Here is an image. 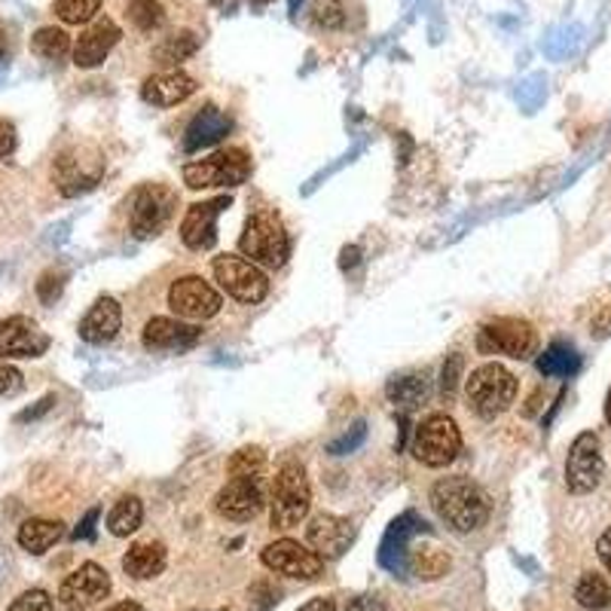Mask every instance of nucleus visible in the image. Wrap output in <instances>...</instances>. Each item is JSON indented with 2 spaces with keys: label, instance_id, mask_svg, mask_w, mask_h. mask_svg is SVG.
Returning <instances> with one entry per match:
<instances>
[{
  "label": "nucleus",
  "instance_id": "4",
  "mask_svg": "<svg viewBox=\"0 0 611 611\" xmlns=\"http://www.w3.org/2000/svg\"><path fill=\"white\" fill-rule=\"evenodd\" d=\"M465 392H468V404L480 420H496L517 397V376L501 364H484L468 376Z\"/></svg>",
  "mask_w": 611,
  "mask_h": 611
},
{
  "label": "nucleus",
  "instance_id": "43",
  "mask_svg": "<svg viewBox=\"0 0 611 611\" xmlns=\"http://www.w3.org/2000/svg\"><path fill=\"white\" fill-rule=\"evenodd\" d=\"M15 151V126L10 120H0V159Z\"/></svg>",
  "mask_w": 611,
  "mask_h": 611
},
{
  "label": "nucleus",
  "instance_id": "36",
  "mask_svg": "<svg viewBox=\"0 0 611 611\" xmlns=\"http://www.w3.org/2000/svg\"><path fill=\"white\" fill-rule=\"evenodd\" d=\"M229 477H263L267 472V453L260 446H242L227 462Z\"/></svg>",
  "mask_w": 611,
  "mask_h": 611
},
{
  "label": "nucleus",
  "instance_id": "2",
  "mask_svg": "<svg viewBox=\"0 0 611 611\" xmlns=\"http://www.w3.org/2000/svg\"><path fill=\"white\" fill-rule=\"evenodd\" d=\"M239 251H242L251 263L267 269H279L288 263L291 257V236L281 224L279 215L272 211H257L248 217L242 239H239Z\"/></svg>",
  "mask_w": 611,
  "mask_h": 611
},
{
  "label": "nucleus",
  "instance_id": "49",
  "mask_svg": "<svg viewBox=\"0 0 611 611\" xmlns=\"http://www.w3.org/2000/svg\"><path fill=\"white\" fill-rule=\"evenodd\" d=\"M593 333H597V336H609L611 333V309L605 312V315H599L597 324H593Z\"/></svg>",
  "mask_w": 611,
  "mask_h": 611
},
{
  "label": "nucleus",
  "instance_id": "22",
  "mask_svg": "<svg viewBox=\"0 0 611 611\" xmlns=\"http://www.w3.org/2000/svg\"><path fill=\"white\" fill-rule=\"evenodd\" d=\"M120 324H123V309L116 303L114 297H102V300H95L90 312L83 315L80 321V340L90 345H104L114 340L116 333H120Z\"/></svg>",
  "mask_w": 611,
  "mask_h": 611
},
{
  "label": "nucleus",
  "instance_id": "48",
  "mask_svg": "<svg viewBox=\"0 0 611 611\" xmlns=\"http://www.w3.org/2000/svg\"><path fill=\"white\" fill-rule=\"evenodd\" d=\"M358 260H361V248H358V245H349V248H343V260H340V267L352 269L358 267Z\"/></svg>",
  "mask_w": 611,
  "mask_h": 611
},
{
  "label": "nucleus",
  "instance_id": "8",
  "mask_svg": "<svg viewBox=\"0 0 611 611\" xmlns=\"http://www.w3.org/2000/svg\"><path fill=\"white\" fill-rule=\"evenodd\" d=\"M462 449V432L446 413H432L420 422L413 437V456L428 468H446Z\"/></svg>",
  "mask_w": 611,
  "mask_h": 611
},
{
  "label": "nucleus",
  "instance_id": "38",
  "mask_svg": "<svg viewBox=\"0 0 611 611\" xmlns=\"http://www.w3.org/2000/svg\"><path fill=\"white\" fill-rule=\"evenodd\" d=\"M364 441H367V425H364V422H355L343 437H336V441L328 444V453H331V456H349V453H355Z\"/></svg>",
  "mask_w": 611,
  "mask_h": 611
},
{
  "label": "nucleus",
  "instance_id": "51",
  "mask_svg": "<svg viewBox=\"0 0 611 611\" xmlns=\"http://www.w3.org/2000/svg\"><path fill=\"white\" fill-rule=\"evenodd\" d=\"M538 407H541V392H535V395L529 397V404L522 407V416H535V413H538Z\"/></svg>",
  "mask_w": 611,
  "mask_h": 611
},
{
  "label": "nucleus",
  "instance_id": "17",
  "mask_svg": "<svg viewBox=\"0 0 611 611\" xmlns=\"http://www.w3.org/2000/svg\"><path fill=\"white\" fill-rule=\"evenodd\" d=\"M123 38V31L111 15H99L95 22L83 28V34L74 43V64L76 68H99L111 55L116 43Z\"/></svg>",
  "mask_w": 611,
  "mask_h": 611
},
{
  "label": "nucleus",
  "instance_id": "23",
  "mask_svg": "<svg viewBox=\"0 0 611 611\" xmlns=\"http://www.w3.org/2000/svg\"><path fill=\"white\" fill-rule=\"evenodd\" d=\"M229 128H232V120L215 104H205L184 132V153H199L205 147H211L220 138H227Z\"/></svg>",
  "mask_w": 611,
  "mask_h": 611
},
{
  "label": "nucleus",
  "instance_id": "29",
  "mask_svg": "<svg viewBox=\"0 0 611 611\" xmlns=\"http://www.w3.org/2000/svg\"><path fill=\"white\" fill-rule=\"evenodd\" d=\"M126 19L138 34H159L166 28L168 13L159 0H126Z\"/></svg>",
  "mask_w": 611,
  "mask_h": 611
},
{
  "label": "nucleus",
  "instance_id": "47",
  "mask_svg": "<svg viewBox=\"0 0 611 611\" xmlns=\"http://www.w3.org/2000/svg\"><path fill=\"white\" fill-rule=\"evenodd\" d=\"M336 609V602H333L331 597H321V599H312V602H306V605H300L297 611H333Z\"/></svg>",
  "mask_w": 611,
  "mask_h": 611
},
{
  "label": "nucleus",
  "instance_id": "6",
  "mask_svg": "<svg viewBox=\"0 0 611 611\" xmlns=\"http://www.w3.org/2000/svg\"><path fill=\"white\" fill-rule=\"evenodd\" d=\"M178 196L166 184H144L132 196V211H128V229L135 239H153L159 236L175 215Z\"/></svg>",
  "mask_w": 611,
  "mask_h": 611
},
{
  "label": "nucleus",
  "instance_id": "50",
  "mask_svg": "<svg viewBox=\"0 0 611 611\" xmlns=\"http://www.w3.org/2000/svg\"><path fill=\"white\" fill-rule=\"evenodd\" d=\"M50 407H52V397H43V401H40V407L38 410H28V413H22V416H19V422L34 420V416H40L43 410H50Z\"/></svg>",
  "mask_w": 611,
  "mask_h": 611
},
{
  "label": "nucleus",
  "instance_id": "24",
  "mask_svg": "<svg viewBox=\"0 0 611 611\" xmlns=\"http://www.w3.org/2000/svg\"><path fill=\"white\" fill-rule=\"evenodd\" d=\"M99 178H102V163L86 166L71 153H62L55 159V166H52V180H55V187H59L62 196H80V193L92 190L99 184Z\"/></svg>",
  "mask_w": 611,
  "mask_h": 611
},
{
  "label": "nucleus",
  "instance_id": "27",
  "mask_svg": "<svg viewBox=\"0 0 611 611\" xmlns=\"http://www.w3.org/2000/svg\"><path fill=\"white\" fill-rule=\"evenodd\" d=\"M64 522L62 520H43V517H34V520H25L19 526V548L28 550V553H46L50 548H55L62 541Z\"/></svg>",
  "mask_w": 611,
  "mask_h": 611
},
{
  "label": "nucleus",
  "instance_id": "7",
  "mask_svg": "<svg viewBox=\"0 0 611 611\" xmlns=\"http://www.w3.org/2000/svg\"><path fill=\"white\" fill-rule=\"evenodd\" d=\"M538 349V333L522 319H493L477 333V352L480 355H505L514 361H526Z\"/></svg>",
  "mask_w": 611,
  "mask_h": 611
},
{
  "label": "nucleus",
  "instance_id": "33",
  "mask_svg": "<svg viewBox=\"0 0 611 611\" xmlns=\"http://www.w3.org/2000/svg\"><path fill=\"white\" fill-rule=\"evenodd\" d=\"M52 15L64 25H90L102 15V0H52Z\"/></svg>",
  "mask_w": 611,
  "mask_h": 611
},
{
  "label": "nucleus",
  "instance_id": "41",
  "mask_svg": "<svg viewBox=\"0 0 611 611\" xmlns=\"http://www.w3.org/2000/svg\"><path fill=\"white\" fill-rule=\"evenodd\" d=\"M64 288V276H59V272H43L38 281V297L43 300V303H55L59 300V293H62Z\"/></svg>",
  "mask_w": 611,
  "mask_h": 611
},
{
  "label": "nucleus",
  "instance_id": "35",
  "mask_svg": "<svg viewBox=\"0 0 611 611\" xmlns=\"http://www.w3.org/2000/svg\"><path fill=\"white\" fill-rule=\"evenodd\" d=\"M574 599L578 605H584L590 611H602L611 605V584L597 572H587L578 587H574Z\"/></svg>",
  "mask_w": 611,
  "mask_h": 611
},
{
  "label": "nucleus",
  "instance_id": "5",
  "mask_svg": "<svg viewBox=\"0 0 611 611\" xmlns=\"http://www.w3.org/2000/svg\"><path fill=\"white\" fill-rule=\"evenodd\" d=\"M251 175V156L242 147H227L208 156L203 163L184 166V184L190 190H208V187H239Z\"/></svg>",
  "mask_w": 611,
  "mask_h": 611
},
{
  "label": "nucleus",
  "instance_id": "21",
  "mask_svg": "<svg viewBox=\"0 0 611 611\" xmlns=\"http://www.w3.org/2000/svg\"><path fill=\"white\" fill-rule=\"evenodd\" d=\"M428 522L420 520L416 514H404V517H397L392 526H389V532L382 538V550H380V562L389 569V572H404L407 569V553H410V538L420 532H428L425 529Z\"/></svg>",
  "mask_w": 611,
  "mask_h": 611
},
{
  "label": "nucleus",
  "instance_id": "39",
  "mask_svg": "<svg viewBox=\"0 0 611 611\" xmlns=\"http://www.w3.org/2000/svg\"><path fill=\"white\" fill-rule=\"evenodd\" d=\"M10 611H55V605L46 590H25L22 597L13 599Z\"/></svg>",
  "mask_w": 611,
  "mask_h": 611
},
{
  "label": "nucleus",
  "instance_id": "46",
  "mask_svg": "<svg viewBox=\"0 0 611 611\" xmlns=\"http://www.w3.org/2000/svg\"><path fill=\"white\" fill-rule=\"evenodd\" d=\"M345 611H385V605L376 597H358Z\"/></svg>",
  "mask_w": 611,
  "mask_h": 611
},
{
  "label": "nucleus",
  "instance_id": "34",
  "mask_svg": "<svg viewBox=\"0 0 611 611\" xmlns=\"http://www.w3.org/2000/svg\"><path fill=\"white\" fill-rule=\"evenodd\" d=\"M407 566L420 578H441L449 569V557L446 550H441L437 545H422V548H413L407 553Z\"/></svg>",
  "mask_w": 611,
  "mask_h": 611
},
{
  "label": "nucleus",
  "instance_id": "28",
  "mask_svg": "<svg viewBox=\"0 0 611 611\" xmlns=\"http://www.w3.org/2000/svg\"><path fill=\"white\" fill-rule=\"evenodd\" d=\"M385 395H389V401H392L397 410L410 413V410L420 407L422 401L428 397V373H404V376L389 380Z\"/></svg>",
  "mask_w": 611,
  "mask_h": 611
},
{
  "label": "nucleus",
  "instance_id": "32",
  "mask_svg": "<svg viewBox=\"0 0 611 611\" xmlns=\"http://www.w3.org/2000/svg\"><path fill=\"white\" fill-rule=\"evenodd\" d=\"M141 520H144V505H141V498L135 496H123L116 501L111 514H107V529L116 538H126V535L138 532Z\"/></svg>",
  "mask_w": 611,
  "mask_h": 611
},
{
  "label": "nucleus",
  "instance_id": "9",
  "mask_svg": "<svg viewBox=\"0 0 611 611\" xmlns=\"http://www.w3.org/2000/svg\"><path fill=\"white\" fill-rule=\"evenodd\" d=\"M211 269H215L217 284H220L232 300H239V303L255 306L269 293V279L263 276V269L257 267V263H251V260H245V257L220 255L215 257Z\"/></svg>",
  "mask_w": 611,
  "mask_h": 611
},
{
  "label": "nucleus",
  "instance_id": "42",
  "mask_svg": "<svg viewBox=\"0 0 611 611\" xmlns=\"http://www.w3.org/2000/svg\"><path fill=\"white\" fill-rule=\"evenodd\" d=\"M22 392V373L10 364H0V395H15Z\"/></svg>",
  "mask_w": 611,
  "mask_h": 611
},
{
  "label": "nucleus",
  "instance_id": "25",
  "mask_svg": "<svg viewBox=\"0 0 611 611\" xmlns=\"http://www.w3.org/2000/svg\"><path fill=\"white\" fill-rule=\"evenodd\" d=\"M166 560L168 553L163 541H138V545H132L126 557H123V569H126L128 578L147 581V578H156V574L166 569Z\"/></svg>",
  "mask_w": 611,
  "mask_h": 611
},
{
  "label": "nucleus",
  "instance_id": "20",
  "mask_svg": "<svg viewBox=\"0 0 611 611\" xmlns=\"http://www.w3.org/2000/svg\"><path fill=\"white\" fill-rule=\"evenodd\" d=\"M203 340V328L180 319H151L144 324L147 352H187Z\"/></svg>",
  "mask_w": 611,
  "mask_h": 611
},
{
  "label": "nucleus",
  "instance_id": "54",
  "mask_svg": "<svg viewBox=\"0 0 611 611\" xmlns=\"http://www.w3.org/2000/svg\"><path fill=\"white\" fill-rule=\"evenodd\" d=\"M605 420H609L611 425V392H609V401H605Z\"/></svg>",
  "mask_w": 611,
  "mask_h": 611
},
{
  "label": "nucleus",
  "instance_id": "14",
  "mask_svg": "<svg viewBox=\"0 0 611 611\" xmlns=\"http://www.w3.org/2000/svg\"><path fill=\"white\" fill-rule=\"evenodd\" d=\"M263 505H267V498H263L260 477H229L215 498L217 514L232 522L255 520Z\"/></svg>",
  "mask_w": 611,
  "mask_h": 611
},
{
  "label": "nucleus",
  "instance_id": "45",
  "mask_svg": "<svg viewBox=\"0 0 611 611\" xmlns=\"http://www.w3.org/2000/svg\"><path fill=\"white\" fill-rule=\"evenodd\" d=\"M597 553H599V560H602V566H605L611 574V526L605 529V532H602V538H599Z\"/></svg>",
  "mask_w": 611,
  "mask_h": 611
},
{
  "label": "nucleus",
  "instance_id": "3",
  "mask_svg": "<svg viewBox=\"0 0 611 611\" xmlns=\"http://www.w3.org/2000/svg\"><path fill=\"white\" fill-rule=\"evenodd\" d=\"M312 508V489L309 477L300 462H284L272 484V501H269V517L276 529H293L309 517Z\"/></svg>",
  "mask_w": 611,
  "mask_h": 611
},
{
  "label": "nucleus",
  "instance_id": "52",
  "mask_svg": "<svg viewBox=\"0 0 611 611\" xmlns=\"http://www.w3.org/2000/svg\"><path fill=\"white\" fill-rule=\"evenodd\" d=\"M107 611H144L138 605V602H116V605H111Z\"/></svg>",
  "mask_w": 611,
  "mask_h": 611
},
{
  "label": "nucleus",
  "instance_id": "16",
  "mask_svg": "<svg viewBox=\"0 0 611 611\" xmlns=\"http://www.w3.org/2000/svg\"><path fill=\"white\" fill-rule=\"evenodd\" d=\"M50 349V336L28 315L0 321V358H40Z\"/></svg>",
  "mask_w": 611,
  "mask_h": 611
},
{
  "label": "nucleus",
  "instance_id": "12",
  "mask_svg": "<svg viewBox=\"0 0 611 611\" xmlns=\"http://www.w3.org/2000/svg\"><path fill=\"white\" fill-rule=\"evenodd\" d=\"M168 306L184 321H208L220 312L224 300H220V293L203 276H184V279L172 281V288H168Z\"/></svg>",
  "mask_w": 611,
  "mask_h": 611
},
{
  "label": "nucleus",
  "instance_id": "31",
  "mask_svg": "<svg viewBox=\"0 0 611 611\" xmlns=\"http://www.w3.org/2000/svg\"><path fill=\"white\" fill-rule=\"evenodd\" d=\"M31 52L46 59V62H59L68 52H74V43H71V34L64 28L43 25L31 34Z\"/></svg>",
  "mask_w": 611,
  "mask_h": 611
},
{
  "label": "nucleus",
  "instance_id": "13",
  "mask_svg": "<svg viewBox=\"0 0 611 611\" xmlns=\"http://www.w3.org/2000/svg\"><path fill=\"white\" fill-rule=\"evenodd\" d=\"M111 593V574L99 562H83L59 587V602L68 611H90Z\"/></svg>",
  "mask_w": 611,
  "mask_h": 611
},
{
  "label": "nucleus",
  "instance_id": "53",
  "mask_svg": "<svg viewBox=\"0 0 611 611\" xmlns=\"http://www.w3.org/2000/svg\"><path fill=\"white\" fill-rule=\"evenodd\" d=\"M7 50H10V38H7V28L0 25V59L7 55Z\"/></svg>",
  "mask_w": 611,
  "mask_h": 611
},
{
  "label": "nucleus",
  "instance_id": "30",
  "mask_svg": "<svg viewBox=\"0 0 611 611\" xmlns=\"http://www.w3.org/2000/svg\"><path fill=\"white\" fill-rule=\"evenodd\" d=\"M581 370V355L569 343H550L538 355V373L541 376H574Z\"/></svg>",
  "mask_w": 611,
  "mask_h": 611
},
{
  "label": "nucleus",
  "instance_id": "11",
  "mask_svg": "<svg viewBox=\"0 0 611 611\" xmlns=\"http://www.w3.org/2000/svg\"><path fill=\"white\" fill-rule=\"evenodd\" d=\"M260 560L272 572L284 574V578H297V581H315L324 572V557H319L312 548H306L293 538H281L263 548Z\"/></svg>",
  "mask_w": 611,
  "mask_h": 611
},
{
  "label": "nucleus",
  "instance_id": "26",
  "mask_svg": "<svg viewBox=\"0 0 611 611\" xmlns=\"http://www.w3.org/2000/svg\"><path fill=\"white\" fill-rule=\"evenodd\" d=\"M199 46H203V38H199L193 28H180V31L168 34V38H163L153 46V62L163 64L166 71H172V68H178L180 62H187L190 55H196Z\"/></svg>",
  "mask_w": 611,
  "mask_h": 611
},
{
  "label": "nucleus",
  "instance_id": "1",
  "mask_svg": "<svg viewBox=\"0 0 611 611\" xmlns=\"http://www.w3.org/2000/svg\"><path fill=\"white\" fill-rule=\"evenodd\" d=\"M432 508L453 532H477L489 520V498L472 477L456 474L432 486Z\"/></svg>",
  "mask_w": 611,
  "mask_h": 611
},
{
  "label": "nucleus",
  "instance_id": "15",
  "mask_svg": "<svg viewBox=\"0 0 611 611\" xmlns=\"http://www.w3.org/2000/svg\"><path fill=\"white\" fill-rule=\"evenodd\" d=\"M229 208V196H215L208 203H193L180 220V242L190 251H208L217 242V217Z\"/></svg>",
  "mask_w": 611,
  "mask_h": 611
},
{
  "label": "nucleus",
  "instance_id": "18",
  "mask_svg": "<svg viewBox=\"0 0 611 611\" xmlns=\"http://www.w3.org/2000/svg\"><path fill=\"white\" fill-rule=\"evenodd\" d=\"M355 538V526L345 520V517H333V514H319L312 517L309 526H306V541L309 548L315 550L319 557H343L349 545Z\"/></svg>",
  "mask_w": 611,
  "mask_h": 611
},
{
  "label": "nucleus",
  "instance_id": "10",
  "mask_svg": "<svg viewBox=\"0 0 611 611\" xmlns=\"http://www.w3.org/2000/svg\"><path fill=\"white\" fill-rule=\"evenodd\" d=\"M605 462H602V446L593 432H584L574 437L569 458H566V486L574 496H587L593 493L602 480Z\"/></svg>",
  "mask_w": 611,
  "mask_h": 611
},
{
  "label": "nucleus",
  "instance_id": "19",
  "mask_svg": "<svg viewBox=\"0 0 611 611\" xmlns=\"http://www.w3.org/2000/svg\"><path fill=\"white\" fill-rule=\"evenodd\" d=\"M199 90V83L187 71L172 68V71H156L141 83V99L153 107H175L187 102L193 92Z\"/></svg>",
  "mask_w": 611,
  "mask_h": 611
},
{
  "label": "nucleus",
  "instance_id": "40",
  "mask_svg": "<svg viewBox=\"0 0 611 611\" xmlns=\"http://www.w3.org/2000/svg\"><path fill=\"white\" fill-rule=\"evenodd\" d=\"M458 380H462V355H449L444 370H441V389H444L446 397L456 395Z\"/></svg>",
  "mask_w": 611,
  "mask_h": 611
},
{
  "label": "nucleus",
  "instance_id": "44",
  "mask_svg": "<svg viewBox=\"0 0 611 611\" xmlns=\"http://www.w3.org/2000/svg\"><path fill=\"white\" fill-rule=\"evenodd\" d=\"M95 522H99V508H92L86 517H83V522L74 529V538L76 541H83V538H92L95 535Z\"/></svg>",
  "mask_w": 611,
  "mask_h": 611
},
{
  "label": "nucleus",
  "instance_id": "37",
  "mask_svg": "<svg viewBox=\"0 0 611 611\" xmlns=\"http://www.w3.org/2000/svg\"><path fill=\"white\" fill-rule=\"evenodd\" d=\"M312 22L324 31H343L349 25V0H312Z\"/></svg>",
  "mask_w": 611,
  "mask_h": 611
}]
</instances>
